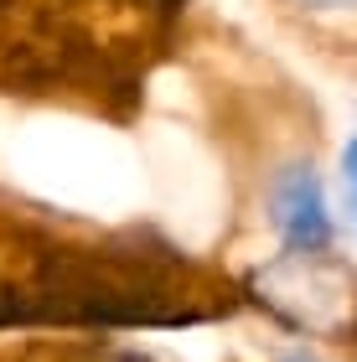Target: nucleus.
I'll return each mask as SVG.
<instances>
[{"instance_id":"nucleus-6","label":"nucleus","mask_w":357,"mask_h":362,"mask_svg":"<svg viewBox=\"0 0 357 362\" xmlns=\"http://www.w3.org/2000/svg\"><path fill=\"white\" fill-rule=\"evenodd\" d=\"M280 362H321V357H316V352H305V347H295V352H285Z\"/></svg>"},{"instance_id":"nucleus-1","label":"nucleus","mask_w":357,"mask_h":362,"mask_svg":"<svg viewBox=\"0 0 357 362\" xmlns=\"http://www.w3.org/2000/svg\"><path fill=\"white\" fill-rule=\"evenodd\" d=\"M207 316L213 305H197L140 254H47L26 285L0 290V326H187Z\"/></svg>"},{"instance_id":"nucleus-4","label":"nucleus","mask_w":357,"mask_h":362,"mask_svg":"<svg viewBox=\"0 0 357 362\" xmlns=\"http://www.w3.org/2000/svg\"><path fill=\"white\" fill-rule=\"evenodd\" d=\"M342 202H347V223L357 228V135L342 145Z\"/></svg>"},{"instance_id":"nucleus-2","label":"nucleus","mask_w":357,"mask_h":362,"mask_svg":"<svg viewBox=\"0 0 357 362\" xmlns=\"http://www.w3.org/2000/svg\"><path fill=\"white\" fill-rule=\"evenodd\" d=\"M259 300L290 332H342L352 316V274L327 254H285L254 279Z\"/></svg>"},{"instance_id":"nucleus-5","label":"nucleus","mask_w":357,"mask_h":362,"mask_svg":"<svg viewBox=\"0 0 357 362\" xmlns=\"http://www.w3.org/2000/svg\"><path fill=\"white\" fill-rule=\"evenodd\" d=\"M305 11H357V0H295Z\"/></svg>"},{"instance_id":"nucleus-3","label":"nucleus","mask_w":357,"mask_h":362,"mask_svg":"<svg viewBox=\"0 0 357 362\" xmlns=\"http://www.w3.org/2000/svg\"><path fill=\"white\" fill-rule=\"evenodd\" d=\"M269 223L290 254H327L332 249V212L311 160H290L269 181Z\"/></svg>"}]
</instances>
